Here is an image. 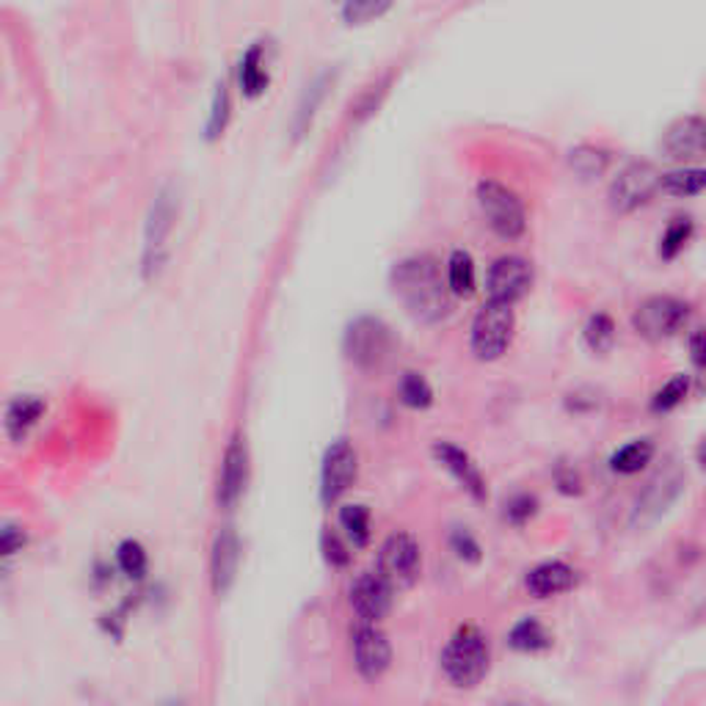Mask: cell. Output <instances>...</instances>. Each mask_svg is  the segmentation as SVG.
I'll list each match as a JSON object with an SVG mask.
<instances>
[{"label":"cell","mask_w":706,"mask_h":706,"mask_svg":"<svg viewBox=\"0 0 706 706\" xmlns=\"http://www.w3.org/2000/svg\"><path fill=\"white\" fill-rule=\"evenodd\" d=\"M392 290L408 315L419 323H439L453 310V296L442 279L439 263L428 254H412L392 268Z\"/></svg>","instance_id":"cell-1"},{"label":"cell","mask_w":706,"mask_h":706,"mask_svg":"<svg viewBox=\"0 0 706 706\" xmlns=\"http://www.w3.org/2000/svg\"><path fill=\"white\" fill-rule=\"evenodd\" d=\"M439 668H442L444 679L459 690H472L488 676L491 668V649H488V638L477 626L464 624L450 635L444 644L442 655H439Z\"/></svg>","instance_id":"cell-2"},{"label":"cell","mask_w":706,"mask_h":706,"mask_svg":"<svg viewBox=\"0 0 706 706\" xmlns=\"http://www.w3.org/2000/svg\"><path fill=\"white\" fill-rule=\"evenodd\" d=\"M477 201L486 216L488 227L506 241H517L528 230V213H524V201L519 199L517 190L497 180H483L477 185Z\"/></svg>","instance_id":"cell-3"},{"label":"cell","mask_w":706,"mask_h":706,"mask_svg":"<svg viewBox=\"0 0 706 706\" xmlns=\"http://www.w3.org/2000/svg\"><path fill=\"white\" fill-rule=\"evenodd\" d=\"M513 326H517V317H513L511 306L486 301L472 321V354L483 362L500 359L511 345Z\"/></svg>","instance_id":"cell-4"},{"label":"cell","mask_w":706,"mask_h":706,"mask_svg":"<svg viewBox=\"0 0 706 706\" xmlns=\"http://www.w3.org/2000/svg\"><path fill=\"white\" fill-rule=\"evenodd\" d=\"M345 354L357 368L373 370L379 364H384V359L390 357L392 350V334L386 328L384 321L379 317L362 315L354 323H348L345 328Z\"/></svg>","instance_id":"cell-5"},{"label":"cell","mask_w":706,"mask_h":706,"mask_svg":"<svg viewBox=\"0 0 706 706\" xmlns=\"http://www.w3.org/2000/svg\"><path fill=\"white\" fill-rule=\"evenodd\" d=\"M419 569H423V549H419L417 539L403 530L386 535L379 549V575L390 582L392 591L414 586Z\"/></svg>","instance_id":"cell-6"},{"label":"cell","mask_w":706,"mask_h":706,"mask_svg":"<svg viewBox=\"0 0 706 706\" xmlns=\"http://www.w3.org/2000/svg\"><path fill=\"white\" fill-rule=\"evenodd\" d=\"M690 317V304L682 299H673V296H651L644 304H638L635 315H632V326L640 337L646 339H660L673 337L684 328Z\"/></svg>","instance_id":"cell-7"},{"label":"cell","mask_w":706,"mask_h":706,"mask_svg":"<svg viewBox=\"0 0 706 706\" xmlns=\"http://www.w3.org/2000/svg\"><path fill=\"white\" fill-rule=\"evenodd\" d=\"M660 177L655 163L649 161H635L629 166H624L618 172V177L610 185V205L621 213H632L644 207L651 196L660 190Z\"/></svg>","instance_id":"cell-8"},{"label":"cell","mask_w":706,"mask_h":706,"mask_svg":"<svg viewBox=\"0 0 706 706\" xmlns=\"http://www.w3.org/2000/svg\"><path fill=\"white\" fill-rule=\"evenodd\" d=\"M533 285V265L519 254H506V257L494 259L486 276L488 301L494 304L513 306Z\"/></svg>","instance_id":"cell-9"},{"label":"cell","mask_w":706,"mask_h":706,"mask_svg":"<svg viewBox=\"0 0 706 706\" xmlns=\"http://www.w3.org/2000/svg\"><path fill=\"white\" fill-rule=\"evenodd\" d=\"M359 475V455L348 439H337L326 448L321 466V500L323 506L334 502L354 486Z\"/></svg>","instance_id":"cell-10"},{"label":"cell","mask_w":706,"mask_h":706,"mask_svg":"<svg viewBox=\"0 0 706 706\" xmlns=\"http://www.w3.org/2000/svg\"><path fill=\"white\" fill-rule=\"evenodd\" d=\"M354 662L359 676L375 682L392 666V644L379 624H359L354 629Z\"/></svg>","instance_id":"cell-11"},{"label":"cell","mask_w":706,"mask_h":706,"mask_svg":"<svg viewBox=\"0 0 706 706\" xmlns=\"http://www.w3.org/2000/svg\"><path fill=\"white\" fill-rule=\"evenodd\" d=\"M392 586L379 571H364L350 586V610L362 624H379L392 610Z\"/></svg>","instance_id":"cell-12"},{"label":"cell","mask_w":706,"mask_h":706,"mask_svg":"<svg viewBox=\"0 0 706 706\" xmlns=\"http://www.w3.org/2000/svg\"><path fill=\"white\" fill-rule=\"evenodd\" d=\"M433 459H437L439 464H442L444 470L453 475V481L459 483L466 494H470L472 500H477V502L486 500L488 497L486 477H483L481 466L472 461V455L466 453V450H461L459 444L439 439V442H433Z\"/></svg>","instance_id":"cell-13"},{"label":"cell","mask_w":706,"mask_h":706,"mask_svg":"<svg viewBox=\"0 0 706 706\" xmlns=\"http://www.w3.org/2000/svg\"><path fill=\"white\" fill-rule=\"evenodd\" d=\"M684 486V477L679 475L676 470L660 472L649 486L644 488V494L635 502V511H632V524H649L655 522L660 513H666V508L671 506L679 497Z\"/></svg>","instance_id":"cell-14"},{"label":"cell","mask_w":706,"mask_h":706,"mask_svg":"<svg viewBox=\"0 0 706 706\" xmlns=\"http://www.w3.org/2000/svg\"><path fill=\"white\" fill-rule=\"evenodd\" d=\"M248 483V450L241 437L230 442L224 453V464H221L219 475V506L232 508L243 497Z\"/></svg>","instance_id":"cell-15"},{"label":"cell","mask_w":706,"mask_h":706,"mask_svg":"<svg viewBox=\"0 0 706 706\" xmlns=\"http://www.w3.org/2000/svg\"><path fill=\"white\" fill-rule=\"evenodd\" d=\"M524 586L533 593L535 599H552L560 597V593L571 591L577 586V571L571 569L569 563L563 560H546L539 563L535 569L528 571L524 577Z\"/></svg>","instance_id":"cell-16"},{"label":"cell","mask_w":706,"mask_h":706,"mask_svg":"<svg viewBox=\"0 0 706 706\" xmlns=\"http://www.w3.org/2000/svg\"><path fill=\"white\" fill-rule=\"evenodd\" d=\"M662 147L676 161H687V158H698L704 152V119L698 114L682 116L673 121L666 130Z\"/></svg>","instance_id":"cell-17"},{"label":"cell","mask_w":706,"mask_h":706,"mask_svg":"<svg viewBox=\"0 0 706 706\" xmlns=\"http://www.w3.org/2000/svg\"><path fill=\"white\" fill-rule=\"evenodd\" d=\"M238 563H241V544L232 528H224L216 535L213 557H210V571H213V591L224 597L232 588L238 575Z\"/></svg>","instance_id":"cell-18"},{"label":"cell","mask_w":706,"mask_h":706,"mask_svg":"<svg viewBox=\"0 0 706 706\" xmlns=\"http://www.w3.org/2000/svg\"><path fill=\"white\" fill-rule=\"evenodd\" d=\"M508 646L519 655H541L552 649V635L535 615H524L508 632Z\"/></svg>","instance_id":"cell-19"},{"label":"cell","mask_w":706,"mask_h":706,"mask_svg":"<svg viewBox=\"0 0 706 706\" xmlns=\"http://www.w3.org/2000/svg\"><path fill=\"white\" fill-rule=\"evenodd\" d=\"M655 453L657 448L651 439H632V442H626L624 448H618L610 455V470L618 472V475H635L646 464H651Z\"/></svg>","instance_id":"cell-20"},{"label":"cell","mask_w":706,"mask_h":706,"mask_svg":"<svg viewBox=\"0 0 706 706\" xmlns=\"http://www.w3.org/2000/svg\"><path fill=\"white\" fill-rule=\"evenodd\" d=\"M448 290L450 296H459V299H466V296L475 293V259H472L470 252L464 248H455L448 259Z\"/></svg>","instance_id":"cell-21"},{"label":"cell","mask_w":706,"mask_h":706,"mask_svg":"<svg viewBox=\"0 0 706 706\" xmlns=\"http://www.w3.org/2000/svg\"><path fill=\"white\" fill-rule=\"evenodd\" d=\"M339 528L345 541L354 549H364L370 544V511L368 506H343L339 508Z\"/></svg>","instance_id":"cell-22"},{"label":"cell","mask_w":706,"mask_h":706,"mask_svg":"<svg viewBox=\"0 0 706 706\" xmlns=\"http://www.w3.org/2000/svg\"><path fill=\"white\" fill-rule=\"evenodd\" d=\"M706 172L704 169H673V172L662 174L660 188H666L673 196H695L704 190Z\"/></svg>","instance_id":"cell-23"},{"label":"cell","mask_w":706,"mask_h":706,"mask_svg":"<svg viewBox=\"0 0 706 706\" xmlns=\"http://www.w3.org/2000/svg\"><path fill=\"white\" fill-rule=\"evenodd\" d=\"M569 163L580 177L591 180V177H599V174H604V169L610 166V152L602 150V147L582 144L569 152Z\"/></svg>","instance_id":"cell-24"},{"label":"cell","mask_w":706,"mask_h":706,"mask_svg":"<svg viewBox=\"0 0 706 706\" xmlns=\"http://www.w3.org/2000/svg\"><path fill=\"white\" fill-rule=\"evenodd\" d=\"M397 392H401L403 406L417 408V412H423V408H428L433 403L431 384L426 381V375L414 373V370H408V373L401 375V386H397Z\"/></svg>","instance_id":"cell-25"},{"label":"cell","mask_w":706,"mask_h":706,"mask_svg":"<svg viewBox=\"0 0 706 706\" xmlns=\"http://www.w3.org/2000/svg\"><path fill=\"white\" fill-rule=\"evenodd\" d=\"M241 86L248 97H257V94L265 92V86H268V72H265L263 67V53H259L257 45H254L241 61Z\"/></svg>","instance_id":"cell-26"},{"label":"cell","mask_w":706,"mask_h":706,"mask_svg":"<svg viewBox=\"0 0 706 706\" xmlns=\"http://www.w3.org/2000/svg\"><path fill=\"white\" fill-rule=\"evenodd\" d=\"M693 230H695V224L690 216H676V219L668 224V230L662 232V238H660V257L662 259L676 257V254L687 246L690 238H693Z\"/></svg>","instance_id":"cell-27"},{"label":"cell","mask_w":706,"mask_h":706,"mask_svg":"<svg viewBox=\"0 0 706 706\" xmlns=\"http://www.w3.org/2000/svg\"><path fill=\"white\" fill-rule=\"evenodd\" d=\"M687 392H690V375L687 373L673 375L671 381H666V384L655 392V397H651V408H655L657 414L673 412V408L687 397Z\"/></svg>","instance_id":"cell-28"},{"label":"cell","mask_w":706,"mask_h":706,"mask_svg":"<svg viewBox=\"0 0 706 706\" xmlns=\"http://www.w3.org/2000/svg\"><path fill=\"white\" fill-rule=\"evenodd\" d=\"M116 563H119V569L125 571L130 580H141V577L147 575V566H150V560H147V549L132 539L121 541L119 549H116Z\"/></svg>","instance_id":"cell-29"},{"label":"cell","mask_w":706,"mask_h":706,"mask_svg":"<svg viewBox=\"0 0 706 706\" xmlns=\"http://www.w3.org/2000/svg\"><path fill=\"white\" fill-rule=\"evenodd\" d=\"M613 339H615L613 317L604 315V312H597V315H591V321H588V326H586V343L591 345V350H597V354H604V350H610Z\"/></svg>","instance_id":"cell-30"},{"label":"cell","mask_w":706,"mask_h":706,"mask_svg":"<svg viewBox=\"0 0 706 706\" xmlns=\"http://www.w3.org/2000/svg\"><path fill=\"white\" fill-rule=\"evenodd\" d=\"M42 414V403L39 401H20L18 406L9 412V431H12V437H25L28 433V428L34 426L36 419H39Z\"/></svg>","instance_id":"cell-31"},{"label":"cell","mask_w":706,"mask_h":706,"mask_svg":"<svg viewBox=\"0 0 706 706\" xmlns=\"http://www.w3.org/2000/svg\"><path fill=\"white\" fill-rule=\"evenodd\" d=\"M535 513H539V497L535 494H513L511 500L506 502V519L511 524H517V528L528 524Z\"/></svg>","instance_id":"cell-32"},{"label":"cell","mask_w":706,"mask_h":706,"mask_svg":"<svg viewBox=\"0 0 706 706\" xmlns=\"http://www.w3.org/2000/svg\"><path fill=\"white\" fill-rule=\"evenodd\" d=\"M172 219H174V205H172V199H169V196H161V199L155 201V210H152L150 243H147V246H150V248L161 246L163 235H166L169 227H172Z\"/></svg>","instance_id":"cell-33"},{"label":"cell","mask_w":706,"mask_h":706,"mask_svg":"<svg viewBox=\"0 0 706 706\" xmlns=\"http://www.w3.org/2000/svg\"><path fill=\"white\" fill-rule=\"evenodd\" d=\"M386 9H390V3H386V0H379V3H375V0H354V3H345L343 7V18H345V23H350V25H362V23H368V20L381 18Z\"/></svg>","instance_id":"cell-34"},{"label":"cell","mask_w":706,"mask_h":706,"mask_svg":"<svg viewBox=\"0 0 706 706\" xmlns=\"http://www.w3.org/2000/svg\"><path fill=\"white\" fill-rule=\"evenodd\" d=\"M321 549H323V557H326V563H332L334 569H345V566L350 563L348 544H345L334 530H323Z\"/></svg>","instance_id":"cell-35"},{"label":"cell","mask_w":706,"mask_h":706,"mask_svg":"<svg viewBox=\"0 0 706 706\" xmlns=\"http://www.w3.org/2000/svg\"><path fill=\"white\" fill-rule=\"evenodd\" d=\"M450 546H453V552L464 563H481V544H477V539L466 528H455L453 533H450Z\"/></svg>","instance_id":"cell-36"},{"label":"cell","mask_w":706,"mask_h":706,"mask_svg":"<svg viewBox=\"0 0 706 706\" xmlns=\"http://www.w3.org/2000/svg\"><path fill=\"white\" fill-rule=\"evenodd\" d=\"M323 86H326V78H321V81H317V83H312V89H310V92H306L304 105H301V111H299V130H304V127L310 125L312 114H315L317 103H321L323 92H326V89H323Z\"/></svg>","instance_id":"cell-37"},{"label":"cell","mask_w":706,"mask_h":706,"mask_svg":"<svg viewBox=\"0 0 706 706\" xmlns=\"http://www.w3.org/2000/svg\"><path fill=\"white\" fill-rule=\"evenodd\" d=\"M227 108H230V100H227V86H219V94H216L213 119H210V136H216L219 130H224Z\"/></svg>","instance_id":"cell-38"},{"label":"cell","mask_w":706,"mask_h":706,"mask_svg":"<svg viewBox=\"0 0 706 706\" xmlns=\"http://www.w3.org/2000/svg\"><path fill=\"white\" fill-rule=\"evenodd\" d=\"M23 544H25V533H20L18 528L0 530V557L14 555V552H18Z\"/></svg>","instance_id":"cell-39"},{"label":"cell","mask_w":706,"mask_h":706,"mask_svg":"<svg viewBox=\"0 0 706 706\" xmlns=\"http://www.w3.org/2000/svg\"><path fill=\"white\" fill-rule=\"evenodd\" d=\"M557 488L563 494H580L582 491V481L575 470H560L557 472Z\"/></svg>","instance_id":"cell-40"},{"label":"cell","mask_w":706,"mask_h":706,"mask_svg":"<svg viewBox=\"0 0 706 706\" xmlns=\"http://www.w3.org/2000/svg\"><path fill=\"white\" fill-rule=\"evenodd\" d=\"M690 357H693L695 368H701V362H704V350H701V328H693V334H690Z\"/></svg>","instance_id":"cell-41"},{"label":"cell","mask_w":706,"mask_h":706,"mask_svg":"<svg viewBox=\"0 0 706 706\" xmlns=\"http://www.w3.org/2000/svg\"><path fill=\"white\" fill-rule=\"evenodd\" d=\"M511 706H519V704H511Z\"/></svg>","instance_id":"cell-42"}]
</instances>
